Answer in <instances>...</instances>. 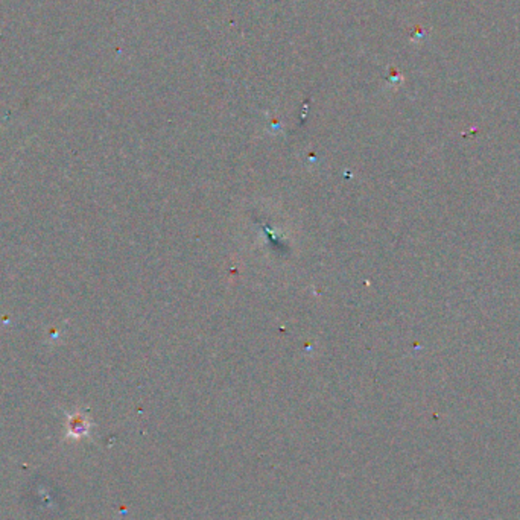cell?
<instances>
[{"label":"cell","mask_w":520,"mask_h":520,"mask_svg":"<svg viewBox=\"0 0 520 520\" xmlns=\"http://www.w3.org/2000/svg\"><path fill=\"white\" fill-rule=\"evenodd\" d=\"M86 431H87V424L81 417L74 419L72 421H70V434H72V435L79 436L82 434H86Z\"/></svg>","instance_id":"1"}]
</instances>
